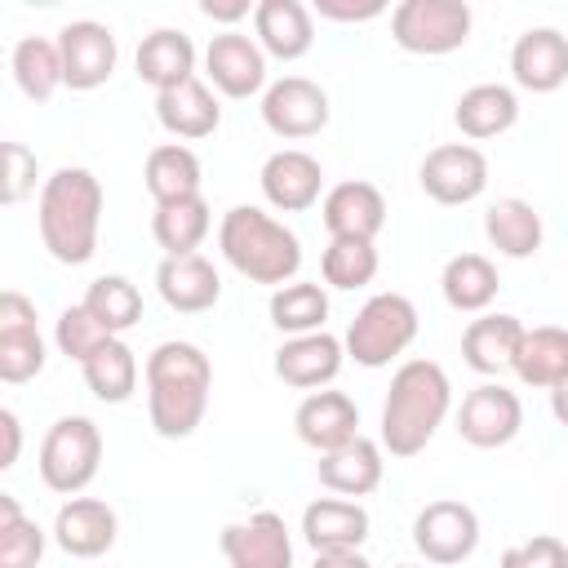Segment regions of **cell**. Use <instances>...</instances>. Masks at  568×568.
I'll list each match as a JSON object with an SVG mask.
<instances>
[{
    "label": "cell",
    "instance_id": "16",
    "mask_svg": "<svg viewBox=\"0 0 568 568\" xmlns=\"http://www.w3.org/2000/svg\"><path fill=\"white\" fill-rule=\"evenodd\" d=\"M257 182H262V195H266L271 209H280V213H306L320 200L324 169H320L315 155H306L297 146H284V151L266 155Z\"/></svg>",
    "mask_w": 568,
    "mask_h": 568
},
{
    "label": "cell",
    "instance_id": "44",
    "mask_svg": "<svg viewBox=\"0 0 568 568\" xmlns=\"http://www.w3.org/2000/svg\"><path fill=\"white\" fill-rule=\"evenodd\" d=\"M311 13H320L328 22H373L386 13V4L382 0H315Z\"/></svg>",
    "mask_w": 568,
    "mask_h": 568
},
{
    "label": "cell",
    "instance_id": "48",
    "mask_svg": "<svg viewBox=\"0 0 568 568\" xmlns=\"http://www.w3.org/2000/svg\"><path fill=\"white\" fill-rule=\"evenodd\" d=\"M550 413H555V422L568 430V377H564V382L550 390Z\"/></svg>",
    "mask_w": 568,
    "mask_h": 568
},
{
    "label": "cell",
    "instance_id": "36",
    "mask_svg": "<svg viewBox=\"0 0 568 568\" xmlns=\"http://www.w3.org/2000/svg\"><path fill=\"white\" fill-rule=\"evenodd\" d=\"M13 80L22 89V98L31 102H49L67 80H62V53L58 40L49 36H22L13 44Z\"/></svg>",
    "mask_w": 568,
    "mask_h": 568
},
{
    "label": "cell",
    "instance_id": "43",
    "mask_svg": "<svg viewBox=\"0 0 568 568\" xmlns=\"http://www.w3.org/2000/svg\"><path fill=\"white\" fill-rule=\"evenodd\" d=\"M36 191V151H27L22 142H4V186L0 200L4 204H22Z\"/></svg>",
    "mask_w": 568,
    "mask_h": 568
},
{
    "label": "cell",
    "instance_id": "13",
    "mask_svg": "<svg viewBox=\"0 0 568 568\" xmlns=\"http://www.w3.org/2000/svg\"><path fill=\"white\" fill-rule=\"evenodd\" d=\"M44 368V337L36 328V306L27 293H0V382L22 386Z\"/></svg>",
    "mask_w": 568,
    "mask_h": 568
},
{
    "label": "cell",
    "instance_id": "24",
    "mask_svg": "<svg viewBox=\"0 0 568 568\" xmlns=\"http://www.w3.org/2000/svg\"><path fill=\"white\" fill-rule=\"evenodd\" d=\"M302 537L315 555L328 550H359L368 537V510L346 497H315L302 510Z\"/></svg>",
    "mask_w": 568,
    "mask_h": 568
},
{
    "label": "cell",
    "instance_id": "35",
    "mask_svg": "<svg viewBox=\"0 0 568 568\" xmlns=\"http://www.w3.org/2000/svg\"><path fill=\"white\" fill-rule=\"evenodd\" d=\"M146 191L155 204H169V200H186V195H200V155L182 142H164L146 155Z\"/></svg>",
    "mask_w": 568,
    "mask_h": 568
},
{
    "label": "cell",
    "instance_id": "32",
    "mask_svg": "<svg viewBox=\"0 0 568 568\" xmlns=\"http://www.w3.org/2000/svg\"><path fill=\"white\" fill-rule=\"evenodd\" d=\"M484 235L488 244L501 253V257H532L541 248V213L519 200V195H506L497 204H488L484 213Z\"/></svg>",
    "mask_w": 568,
    "mask_h": 568
},
{
    "label": "cell",
    "instance_id": "29",
    "mask_svg": "<svg viewBox=\"0 0 568 568\" xmlns=\"http://www.w3.org/2000/svg\"><path fill=\"white\" fill-rule=\"evenodd\" d=\"M510 373H515L524 386L555 390V386L568 377V328H559V324L524 328Z\"/></svg>",
    "mask_w": 568,
    "mask_h": 568
},
{
    "label": "cell",
    "instance_id": "42",
    "mask_svg": "<svg viewBox=\"0 0 568 568\" xmlns=\"http://www.w3.org/2000/svg\"><path fill=\"white\" fill-rule=\"evenodd\" d=\"M501 568H568V546L550 532H537L501 555Z\"/></svg>",
    "mask_w": 568,
    "mask_h": 568
},
{
    "label": "cell",
    "instance_id": "31",
    "mask_svg": "<svg viewBox=\"0 0 568 568\" xmlns=\"http://www.w3.org/2000/svg\"><path fill=\"white\" fill-rule=\"evenodd\" d=\"M213 226V213H209V200L204 195H186V200H169V204H155L151 213V235L155 244L164 248V257H186L204 244Z\"/></svg>",
    "mask_w": 568,
    "mask_h": 568
},
{
    "label": "cell",
    "instance_id": "28",
    "mask_svg": "<svg viewBox=\"0 0 568 568\" xmlns=\"http://www.w3.org/2000/svg\"><path fill=\"white\" fill-rule=\"evenodd\" d=\"M155 120H160L164 133L195 142V138H209L222 124V106H217V98L204 80H186L178 89L155 93Z\"/></svg>",
    "mask_w": 568,
    "mask_h": 568
},
{
    "label": "cell",
    "instance_id": "3",
    "mask_svg": "<svg viewBox=\"0 0 568 568\" xmlns=\"http://www.w3.org/2000/svg\"><path fill=\"white\" fill-rule=\"evenodd\" d=\"M40 240L62 266H84L98 253L102 226V182L89 169H58L40 186L36 204Z\"/></svg>",
    "mask_w": 568,
    "mask_h": 568
},
{
    "label": "cell",
    "instance_id": "7",
    "mask_svg": "<svg viewBox=\"0 0 568 568\" xmlns=\"http://www.w3.org/2000/svg\"><path fill=\"white\" fill-rule=\"evenodd\" d=\"M390 40L404 53H453L470 40V4L466 0H399L390 9Z\"/></svg>",
    "mask_w": 568,
    "mask_h": 568
},
{
    "label": "cell",
    "instance_id": "10",
    "mask_svg": "<svg viewBox=\"0 0 568 568\" xmlns=\"http://www.w3.org/2000/svg\"><path fill=\"white\" fill-rule=\"evenodd\" d=\"M417 182L435 204H470L488 186V160L470 142H444L422 160Z\"/></svg>",
    "mask_w": 568,
    "mask_h": 568
},
{
    "label": "cell",
    "instance_id": "27",
    "mask_svg": "<svg viewBox=\"0 0 568 568\" xmlns=\"http://www.w3.org/2000/svg\"><path fill=\"white\" fill-rule=\"evenodd\" d=\"M519 337H524L519 315H506V311L479 315L462 333V359H466V368H475L484 377H497V373H506L515 364Z\"/></svg>",
    "mask_w": 568,
    "mask_h": 568
},
{
    "label": "cell",
    "instance_id": "26",
    "mask_svg": "<svg viewBox=\"0 0 568 568\" xmlns=\"http://www.w3.org/2000/svg\"><path fill=\"white\" fill-rule=\"evenodd\" d=\"M133 67H138V80L151 84L155 93L178 89V84L195 80V44H191L186 31L160 27V31H151V36L138 44Z\"/></svg>",
    "mask_w": 568,
    "mask_h": 568
},
{
    "label": "cell",
    "instance_id": "25",
    "mask_svg": "<svg viewBox=\"0 0 568 568\" xmlns=\"http://www.w3.org/2000/svg\"><path fill=\"white\" fill-rule=\"evenodd\" d=\"M315 475H320V484H324L328 493H337V497H368V493L382 484V475H386L382 444L355 435L351 444L324 453V457L315 462Z\"/></svg>",
    "mask_w": 568,
    "mask_h": 568
},
{
    "label": "cell",
    "instance_id": "8",
    "mask_svg": "<svg viewBox=\"0 0 568 568\" xmlns=\"http://www.w3.org/2000/svg\"><path fill=\"white\" fill-rule=\"evenodd\" d=\"M413 546L426 555V564L453 568V564H462V559L475 555V546H479V515L466 501L439 497V501H430V506L417 510V519H413Z\"/></svg>",
    "mask_w": 568,
    "mask_h": 568
},
{
    "label": "cell",
    "instance_id": "9",
    "mask_svg": "<svg viewBox=\"0 0 568 568\" xmlns=\"http://www.w3.org/2000/svg\"><path fill=\"white\" fill-rule=\"evenodd\" d=\"M262 124L288 142L315 138L328 124V93L306 75H280L262 93Z\"/></svg>",
    "mask_w": 568,
    "mask_h": 568
},
{
    "label": "cell",
    "instance_id": "38",
    "mask_svg": "<svg viewBox=\"0 0 568 568\" xmlns=\"http://www.w3.org/2000/svg\"><path fill=\"white\" fill-rule=\"evenodd\" d=\"M80 306H84L111 337L129 333V328L142 320V293H138V284L124 280V275H98V280L89 284V293H84Z\"/></svg>",
    "mask_w": 568,
    "mask_h": 568
},
{
    "label": "cell",
    "instance_id": "33",
    "mask_svg": "<svg viewBox=\"0 0 568 568\" xmlns=\"http://www.w3.org/2000/svg\"><path fill=\"white\" fill-rule=\"evenodd\" d=\"M453 120H457V129H462L466 138L484 142V138L506 133V129L519 120V98H515V89H506V84H475V89H466V93L457 98Z\"/></svg>",
    "mask_w": 568,
    "mask_h": 568
},
{
    "label": "cell",
    "instance_id": "12",
    "mask_svg": "<svg viewBox=\"0 0 568 568\" xmlns=\"http://www.w3.org/2000/svg\"><path fill=\"white\" fill-rule=\"evenodd\" d=\"M58 53H62V80L75 93H89V89L106 84L111 71H115V58H120L111 27L106 22H93V18L67 22L58 31Z\"/></svg>",
    "mask_w": 568,
    "mask_h": 568
},
{
    "label": "cell",
    "instance_id": "19",
    "mask_svg": "<svg viewBox=\"0 0 568 568\" xmlns=\"http://www.w3.org/2000/svg\"><path fill=\"white\" fill-rule=\"evenodd\" d=\"M253 40L266 58L297 62L315 44V13L302 0H257L253 9Z\"/></svg>",
    "mask_w": 568,
    "mask_h": 568
},
{
    "label": "cell",
    "instance_id": "41",
    "mask_svg": "<svg viewBox=\"0 0 568 568\" xmlns=\"http://www.w3.org/2000/svg\"><path fill=\"white\" fill-rule=\"evenodd\" d=\"M106 337H111V333H106L84 306H67V311L58 315V324H53V342H58V351H62L67 359H75V364H84Z\"/></svg>",
    "mask_w": 568,
    "mask_h": 568
},
{
    "label": "cell",
    "instance_id": "14",
    "mask_svg": "<svg viewBox=\"0 0 568 568\" xmlns=\"http://www.w3.org/2000/svg\"><path fill=\"white\" fill-rule=\"evenodd\" d=\"M204 75L226 98H253L266 93V53L244 31H222L204 49Z\"/></svg>",
    "mask_w": 568,
    "mask_h": 568
},
{
    "label": "cell",
    "instance_id": "49",
    "mask_svg": "<svg viewBox=\"0 0 568 568\" xmlns=\"http://www.w3.org/2000/svg\"><path fill=\"white\" fill-rule=\"evenodd\" d=\"M395 568H417V564H395Z\"/></svg>",
    "mask_w": 568,
    "mask_h": 568
},
{
    "label": "cell",
    "instance_id": "37",
    "mask_svg": "<svg viewBox=\"0 0 568 568\" xmlns=\"http://www.w3.org/2000/svg\"><path fill=\"white\" fill-rule=\"evenodd\" d=\"M271 324L288 337H302V333H320L324 320H328V293L324 284H311V280H293L284 288L271 293Z\"/></svg>",
    "mask_w": 568,
    "mask_h": 568
},
{
    "label": "cell",
    "instance_id": "30",
    "mask_svg": "<svg viewBox=\"0 0 568 568\" xmlns=\"http://www.w3.org/2000/svg\"><path fill=\"white\" fill-rule=\"evenodd\" d=\"M439 288H444V302L462 315H484L501 288L497 280V266L484 257V253H457L444 262V275H439Z\"/></svg>",
    "mask_w": 568,
    "mask_h": 568
},
{
    "label": "cell",
    "instance_id": "39",
    "mask_svg": "<svg viewBox=\"0 0 568 568\" xmlns=\"http://www.w3.org/2000/svg\"><path fill=\"white\" fill-rule=\"evenodd\" d=\"M44 559V528L22 515L13 493H0V568H36Z\"/></svg>",
    "mask_w": 568,
    "mask_h": 568
},
{
    "label": "cell",
    "instance_id": "46",
    "mask_svg": "<svg viewBox=\"0 0 568 568\" xmlns=\"http://www.w3.org/2000/svg\"><path fill=\"white\" fill-rule=\"evenodd\" d=\"M253 9H257V4H248V0H204V4H200V13H204L209 22H226L231 31H235L240 18H253Z\"/></svg>",
    "mask_w": 568,
    "mask_h": 568
},
{
    "label": "cell",
    "instance_id": "22",
    "mask_svg": "<svg viewBox=\"0 0 568 568\" xmlns=\"http://www.w3.org/2000/svg\"><path fill=\"white\" fill-rule=\"evenodd\" d=\"M155 288L169 311L200 315L222 297V275L204 253H186V257H164L155 266Z\"/></svg>",
    "mask_w": 568,
    "mask_h": 568
},
{
    "label": "cell",
    "instance_id": "11",
    "mask_svg": "<svg viewBox=\"0 0 568 568\" xmlns=\"http://www.w3.org/2000/svg\"><path fill=\"white\" fill-rule=\"evenodd\" d=\"M524 430V404L510 386L484 382L475 386L457 408V435L470 448H501Z\"/></svg>",
    "mask_w": 568,
    "mask_h": 568
},
{
    "label": "cell",
    "instance_id": "2",
    "mask_svg": "<svg viewBox=\"0 0 568 568\" xmlns=\"http://www.w3.org/2000/svg\"><path fill=\"white\" fill-rule=\"evenodd\" d=\"M453 408V382L435 359H404L382 399V448L390 457H417Z\"/></svg>",
    "mask_w": 568,
    "mask_h": 568
},
{
    "label": "cell",
    "instance_id": "34",
    "mask_svg": "<svg viewBox=\"0 0 568 568\" xmlns=\"http://www.w3.org/2000/svg\"><path fill=\"white\" fill-rule=\"evenodd\" d=\"M84 386L102 399V404H124L133 390H138V355L124 337H106L84 364Z\"/></svg>",
    "mask_w": 568,
    "mask_h": 568
},
{
    "label": "cell",
    "instance_id": "21",
    "mask_svg": "<svg viewBox=\"0 0 568 568\" xmlns=\"http://www.w3.org/2000/svg\"><path fill=\"white\" fill-rule=\"evenodd\" d=\"M510 75L528 93H555L568 80V36L555 27H528L510 49Z\"/></svg>",
    "mask_w": 568,
    "mask_h": 568
},
{
    "label": "cell",
    "instance_id": "15",
    "mask_svg": "<svg viewBox=\"0 0 568 568\" xmlns=\"http://www.w3.org/2000/svg\"><path fill=\"white\" fill-rule=\"evenodd\" d=\"M222 555L231 568H293V537L275 510H257L244 524L222 528Z\"/></svg>",
    "mask_w": 568,
    "mask_h": 568
},
{
    "label": "cell",
    "instance_id": "1",
    "mask_svg": "<svg viewBox=\"0 0 568 568\" xmlns=\"http://www.w3.org/2000/svg\"><path fill=\"white\" fill-rule=\"evenodd\" d=\"M213 364L195 342H160L146 355V413L155 435L186 439L209 413Z\"/></svg>",
    "mask_w": 568,
    "mask_h": 568
},
{
    "label": "cell",
    "instance_id": "6",
    "mask_svg": "<svg viewBox=\"0 0 568 568\" xmlns=\"http://www.w3.org/2000/svg\"><path fill=\"white\" fill-rule=\"evenodd\" d=\"M102 466V430L89 417H58L40 444V479L44 488L75 497L93 484Z\"/></svg>",
    "mask_w": 568,
    "mask_h": 568
},
{
    "label": "cell",
    "instance_id": "45",
    "mask_svg": "<svg viewBox=\"0 0 568 568\" xmlns=\"http://www.w3.org/2000/svg\"><path fill=\"white\" fill-rule=\"evenodd\" d=\"M18 453H22V426H18V413H13V408H0V470L18 466Z\"/></svg>",
    "mask_w": 568,
    "mask_h": 568
},
{
    "label": "cell",
    "instance_id": "23",
    "mask_svg": "<svg viewBox=\"0 0 568 568\" xmlns=\"http://www.w3.org/2000/svg\"><path fill=\"white\" fill-rule=\"evenodd\" d=\"M115 510L98 497H71L58 506V519H53V541L75 555V559H98L115 546Z\"/></svg>",
    "mask_w": 568,
    "mask_h": 568
},
{
    "label": "cell",
    "instance_id": "20",
    "mask_svg": "<svg viewBox=\"0 0 568 568\" xmlns=\"http://www.w3.org/2000/svg\"><path fill=\"white\" fill-rule=\"evenodd\" d=\"M320 217H324V231L333 240H377V231L386 226V200L373 182L351 178L324 195Z\"/></svg>",
    "mask_w": 568,
    "mask_h": 568
},
{
    "label": "cell",
    "instance_id": "4",
    "mask_svg": "<svg viewBox=\"0 0 568 568\" xmlns=\"http://www.w3.org/2000/svg\"><path fill=\"white\" fill-rule=\"evenodd\" d=\"M217 248L222 257L253 284H293V275L302 271V240L275 222L266 209L253 204H235L222 226H217Z\"/></svg>",
    "mask_w": 568,
    "mask_h": 568
},
{
    "label": "cell",
    "instance_id": "5",
    "mask_svg": "<svg viewBox=\"0 0 568 568\" xmlns=\"http://www.w3.org/2000/svg\"><path fill=\"white\" fill-rule=\"evenodd\" d=\"M413 337H417V306L404 293H373L355 311L342 346L346 359H355L359 368H386L413 346Z\"/></svg>",
    "mask_w": 568,
    "mask_h": 568
},
{
    "label": "cell",
    "instance_id": "40",
    "mask_svg": "<svg viewBox=\"0 0 568 568\" xmlns=\"http://www.w3.org/2000/svg\"><path fill=\"white\" fill-rule=\"evenodd\" d=\"M320 271H324V284L333 288H364L377 275V248L373 240H328Z\"/></svg>",
    "mask_w": 568,
    "mask_h": 568
},
{
    "label": "cell",
    "instance_id": "47",
    "mask_svg": "<svg viewBox=\"0 0 568 568\" xmlns=\"http://www.w3.org/2000/svg\"><path fill=\"white\" fill-rule=\"evenodd\" d=\"M311 568H373L359 550H328V555H315Z\"/></svg>",
    "mask_w": 568,
    "mask_h": 568
},
{
    "label": "cell",
    "instance_id": "18",
    "mask_svg": "<svg viewBox=\"0 0 568 568\" xmlns=\"http://www.w3.org/2000/svg\"><path fill=\"white\" fill-rule=\"evenodd\" d=\"M293 426H297V439L324 457V453H333L359 435V408L346 390H311L297 404Z\"/></svg>",
    "mask_w": 568,
    "mask_h": 568
},
{
    "label": "cell",
    "instance_id": "17",
    "mask_svg": "<svg viewBox=\"0 0 568 568\" xmlns=\"http://www.w3.org/2000/svg\"><path fill=\"white\" fill-rule=\"evenodd\" d=\"M342 359H346V346L333 333H324V328L302 333L275 351V377L293 390H324L342 373Z\"/></svg>",
    "mask_w": 568,
    "mask_h": 568
}]
</instances>
